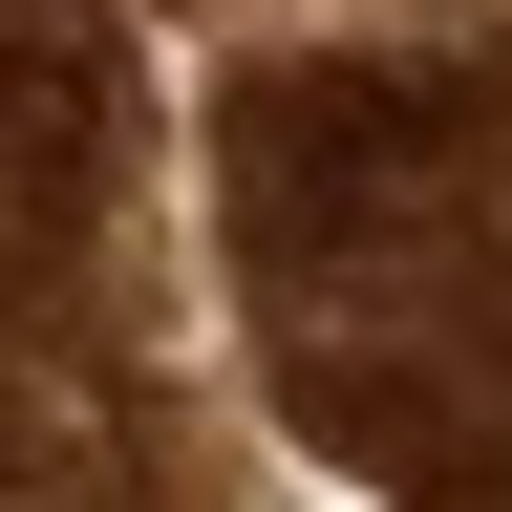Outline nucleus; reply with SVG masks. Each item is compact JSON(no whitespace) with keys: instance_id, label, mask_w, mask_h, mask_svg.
Listing matches in <instances>:
<instances>
[{"instance_id":"1","label":"nucleus","mask_w":512,"mask_h":512,"mask_svg":"<svg viewBox=\"0 0 512 512\" xmlns=\"http://www.w3.org/2000/svg\"><path fill=\"white\" fill-rule=\"evenodd\" d=\"M235 278L278 342V406L342 470L427 491L491 448V150L448 64L235 86Z\"/></svg>"},{"instance_id":"2","label":"nucleus","mask_w":512,"mask_h":512,"mask_svg":"<svg viewBox=\"0 0 512 512\" xmlns=\"http://www.w3.org/2000/svg\"><path fill=\"white\" fill-rule=\"evenodd\" d=\"M107 214V43L86 0H0V320H22Z\"/></svg>"}]
</instances>
